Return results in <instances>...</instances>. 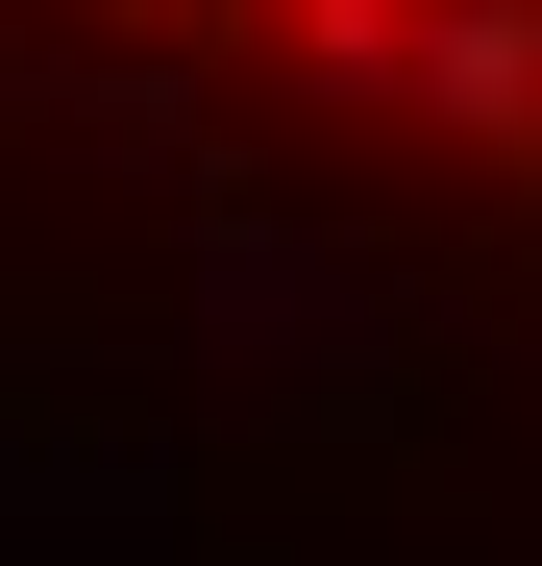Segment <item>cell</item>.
<instances>
[]
</instances>
